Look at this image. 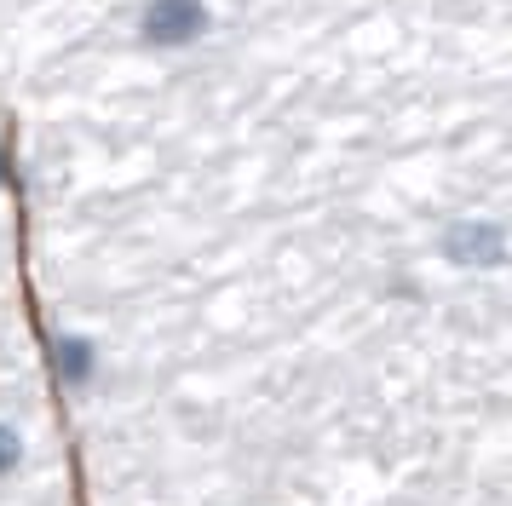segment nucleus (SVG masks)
<instances>
[{
	"mask_svg": "<svg viewBox=\"0 0 512 506\" xmlns=\"http://www.w3.org/2000/svg\"><path fill=\"white\" fill-rule=\"evenodd\" d=\"M213 29L208 0H144L139 6V46L150 52H185Z\"/></svg>",
	"mask_w": 512,
	"mask_h": 506,
	"instance_id": "obj_1",
	"label": "nucleus"
},
{
	"mask_svg": "<svg viewBox=\"0 0 512 506\" xmlns=\"http://www.w3.org/2000/svg\"><path fill=\"white\" fill-rule=\"evenodd\" d=\"M24 466V432L12 420H0V478H12Z\"/></svg>",
	"mask_w": 512,
	"mask_h": 506,
	"instance_id": "obj_4",
	"label": "nucleus"
},
{
	"mask_svg": "<svg viewBox=\"0 0 512 506\" xmlns=\"http://www.w3.org/2000/svg\"><path fill=\"white\" fill-rule=\"evenodd\" d=\"M443 253L461 265V271H495L507 259V236L495 219H461V225L443 230Z\"/></svg>",
	"mask_w": 512,
	"mask_h": 506,
	"instance_id": "obj_2",
	"label": "nucleus"
},
{
	"mask_svg": "<svg viewBox=\"0 0 512 506\" xmlns=\"http://www.w3.org/2000/svg\"><path fill=\"white\" fill-rule=\"evenodd\" d=\"M47 368H52V380H64L70 391H87L98 374V340L81 334V328H58L47 340Z\"/></svg>",
	"mask_w": 512,
	"mask_h": 506,
	"instance_id": "obj_3",
	"label": "nucleus"
},
{
	"mask_svg": "<svg viewBox=\"0 0 512 506\" xmlns=\"http://www.w3.org/2000/svg\"><path fill=\"white\" fill-rule=\"evenodd\" d=\"M6 179H12V156H6V144H0V190H6Z\"/></svg>",
	"mask_w": 512,
	"mask_h": 506,
	"instance_id": "obj_5",
	"label": "nucleus"
}]
</instances>
